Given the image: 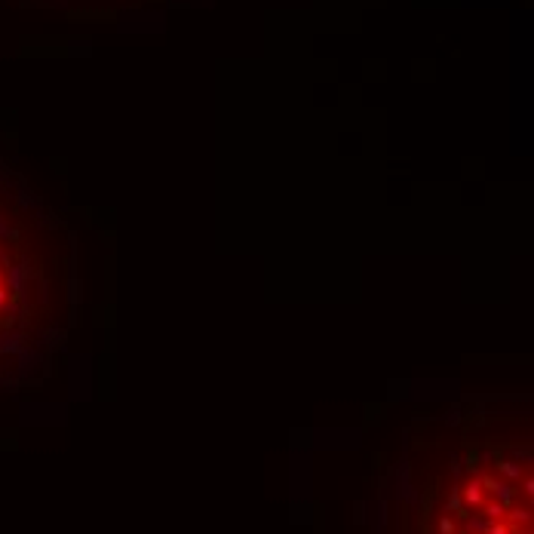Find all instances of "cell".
<instances>
[{
  "instance_id": "8992f818",
  "label": "cell",
  "mask_w": 534,
  "mask_h": 534,
  "mask_svg": "<svg viewBox=\"0 0 534 534\" xmlns=\"http://www.w3.org/2000/svg\"><path fill=\"white\" fill-rule=\"evenodd\" d=\"M485 531H488V534H510V528H507V525H488Z\"/></svg>"
},
{
  "instance_id": "6da1fadb",
  "label": "cell",
  "mask_w": 534,
  "mask_h": 534,
  "mask_svg": "<svg viewBox=\"0 0 534 534\" xmlns=\"http://www.w3.org/2000/svg\"><path fill=\"white\" fill-rule=\"evenodd\" d=\"M463 497H467V504L470 507H482L485 501H482V482L479 479H473L467 488H463Z\"/></svg>"
},
{
  "instance_id": "7a4b0ae2",
  "label": "cell",
  "mask_w": 534,
  "mask_h": 534,
  "mask_svg": "<svg viewBox=\"0 0 534 534\" xmlns=\"http://www.w3.org/2000/svg\"><path fill=\"white\" fill-rule=\"evenodd\" d=\"M482 513L488 516V519H504L507 516V507L497 501V504H482Z\"/></svg>"
},
{
  "instance_id": "277c9868",
  "label": "cell",
  "mask_w": 534,
  "mask_h": 534,
  "mask_svg": "<svg viewBox=\"0 0 534 534\" xmlns=\"http://www.w3.org/2000/svg\"><path fill=\"white\" fill-rule=\"evenodd\" d=\"M510 519H513V522H525V525H528V519H531V516H528V510L516 507V510H510Z\"/></svg>"
},
{
  "instance_id": "3957f363",
  "label": "cell",
  "mask_w": 534,
  "mask_h": 534,
  "mask_svg": "<svg viewBox=\"0 0 534 534\" xmlns=\"http://www.w3.org/2000/svg\"><path fill=\"white\" fill-rule=\"evenodd\" d=\"M497 470H501L504 476H510V479H522V467H516L513 461H501V463H497Z\"/></svg>"
},
{
  "instance_id": "5b68a950",
  "label": "cell",
  "mask_w": 534,
  "mask_h": 534,
  "mask_svg": "<svg viewBox=\"0 0 534 534\" xmlns=\"http://www.w3.org/2000/svg\"><path fill=\"white\" fill-rule=\"evenodd\" d=\"M439 534H455V522L442 519V522H439Z\"/></svg>"
}]
</instances>
